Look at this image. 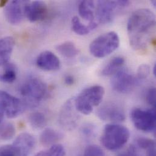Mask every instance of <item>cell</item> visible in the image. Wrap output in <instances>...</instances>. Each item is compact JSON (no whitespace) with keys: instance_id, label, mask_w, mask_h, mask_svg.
Listing matches in <instances>:
<instances>
[{"instance_id":"obj_36","label":"cell","mask_w":156,"mask_h":156,"mask_svg":"<svg viewBox=\"0 0 156 156\" xmlns=\"http://www.w3.org/2000/svg\"><path fill=\"white\" fill-rule=\"evenodd\" d=\"M153 75L156 77V64H155L154 65V67H153Z\"/></svg>"},{"instance_id":"obj_13","label":"cell","mask_w":156,"mask_h":156,"mask_svg":"<svg viewBox=\"0 0 156 156\" xmlns=\"http://www.w3.org/2000/svg\"><path fill=\"white\" fill-rule=\"evenodd\" d=\"M29 1H12L5 6L4 15L7 21L12 25L19 24L23 20L25 7Z\"/></svg>"},{"instance_id":"obj_27","label":"cell","mask_w":156,"mask_h":156,"mask_svg":"<svg viewBox=\"0 0 156 156\" xmlns=\"http://www.w3.org/2000/svg\"><path fill=\"white\" fill-rule=\"evenodd\" d=\"M52 156H65L66 151L64 147L61 144H54L48 150Z\"/></svg>"},{"instance_id":"obj_12","label":"cell","mask_w":156,"mask_h":156,"mask_svg":"<svg viewBox=\"0 0 156 156\" xmlns=\"http://www.w3.org/2000/svg\"><path fill=\"white\" fill-rule=\"evenodd\" d=\"M97 115L100 120L112 123L123 122L126 119L124 109L115 103H107L103 105L98 109Z\"/></svg>"},{"instance_id":"obj_5","label":"cell","mask_w":156,"mask_h":156,"mask_svg":"<svg viewBox=\"0 0 156 156\" xmlns=\"http://www.w3.org/2000/svg\"><path fill=\"white\" fill-rule=\"evenodd\" d=\"M119 45L118 34L111 31L101 34L92 41L89 45V51L96 58H103L114 52Z\"/></svg>"},{"instance_id":"obj_3","label":"cell","mask_w":156,"mask_h":156,"mask_svg":"<svg viewBox=\"0 0 156 156\" xmlns=\"http://www.w3.org/2000/svg\"><path fill=\"white\" fill-rule=\"evenodd\" d=\"M103 87L95 85L83 89L74 98L76 108L78 112L84 115H89L94 108L98 106L104 97Z\"/></svg>"},{"instance_id":"obj_35","label":"cell","mask_w":156,"mask_h":156,"mask_svg":"<svg viewBox=\"0 0 156 156\" xmlns=\"http://www.w3.org/2000/svg\"><path fill=\"white\" fill-rule=\"evenodd\" d=\"M4 115H5V112H4L3 107L1 105V103H0V123L2 121V120L4 119Z\"/></svg>"},{"instance_id":"obj_24","label":"cell","mask_w":156,"mask_h":156,"mask_svg":"<svg viewBox=\"0 0 156 156\" xmlns=\"http://www.w3.org/2000/svg\"><path fill=\"white\" fill-rule=\"evenodd\" d=\"M73 30L78 35H86L90 32V29L87 26L83 24L78 16H74L71 21Z\"/></svg>"},{"instance_id":"obj_21","label":"cell","mask_w":156,"mask_h":156,"mask_svg":"<svg viewBox=\"0 0 156 156\" xmlns=\"http://www.w3.org/2000/svg\"><path fill=\"white\" fill-rule=\"evenodd\" d=\"M57 51L61 55L66 58H75L79 53L78 48L71 41H66L58 45Z\"/></svg>"},{"instance_id":"obj_19","label":"cell","mask_w":156,"mask_h":156,"mask_svg":"<svg viewBox=\"0 0 156 156\" xmlns=\"http://www.w3.org/2000/svg\"><path fill=\"white\" fill-rule=\"evenodd\" d=\"M125 59L122 57H116L111 59L101 71L103 76H112L123 68Z\"/></svg>"},{"instance_id":"obj_25","label":"cell","mask_w":156,"mask_h":156,"mask_svg":"<svg viewBox=\"0 0 156 156\" xmlns=\"http://www.w3.org/2000/svg\"><path fill=\"white\" fill-rule=\"evenodd\" d=\"M84 156H105V152L99 146L91 145L85 148Z\"/></svg>"},{"instance_id":"obj_32","label":"cell","mask_w":156,"mask_h":156,"mask_svg":"<svg viewBox=\"0 0 156 156\" xmlns=\"http://www.w3.org/2000/svg\"><path fill=\"white\" fill-rule=\"evenodd\" d=\"M75 82V79L72 76H67L65 78V83L68 86L73 85Z\"/></svg>"},{"instance_id":"obj_10","label":"cell","mask_w":156,"mask_h":156,"mask_svg":"<svg viewBox=\"0 0 156 156\" xmlns=\"http://www.w3.org/2000/svg\"><path fill=\"white\" fill-rule=\"evenodd\" d=\"M138 81L128 71L122 68L112 76L111 84L115 91L121 94H126L134 89Z\"/></svg>"},{"instance_id":"obj_22","label":"cell","mask_w":156,"mask_h":156,"mask_svg":"<svg viewBox=\"0 0 156 156\" xmlns=\"http://www.w3.org/2000/svg\"><path fill=\"white\" fill-rule=\"evenodd\" d=\"M29 122L34 129H41L47 125L48 119L43 112H34L29 116Z\"/></svg>"},{"instance_id":"obj_2","label":"cell","mask_w":156,"mask_h":156,"mask_svg":"<svg viewBox=\"0 0 156 156\" xmlns=\"http://www.w3.org/2000/svg\"><path fill=\"white\" fill-rule=\"evenodd\" d=\"M129 137L130 132L126 126L116 123H110L105 126L100 141L108 150L116 151L125 146Z\"/></svg>"},{"instance_id":"obj_34","label":"cell","mask_w":156,"mask_h":156,"mask_svg":"<svg viewBox=\"0 0 156 156\" xmlns=\"http://www.w3.org/2000/svg\"><path fill=\"white\" fill-rule=\"evenodd\" d=\"M35 156H52L48 151H42L37 153Z\"/></svg>"},{"instance_id":"obj_7","label":"cell","mask_w":156,"mask_h":156,"mask_svg":"<svg viewBox=\"0 0 156 156\" xmlns=\"http://www.w3.org/2000/svg\"><path fill=\"white\" fill-rule=\"evenodd\" d=\"M131 120L134 126L139 130L145 133H153L156 131L155 108L144 109L134 108L130 113Z\"/></svg>"},{"instance_id":"obj_6","label":"cell","mask_w":156,"mask_h":156,"mask_svg":"<svg viewBox=\"0 0 156 156\" xmlns=\"http://www.w3.org/2000/svg\"><path fill=\"white\" fill-rule=\"evenodd\" d=\"M35 140L27 133L20 134L11 145L0 147V156H29L34 148Z\"/></svg>"},{"instance_id":"obj_28","label":"cell","mask_w":156,"mask_h":156,"mask_svg":"<svg viewBox=\"0 0 156 156\" xmlns=\"http://www.w3.org/2000/svg\"><path fill=\"white\" fill-rule=\"evenodd\" d=\"M137 144L140 148L144 150L153 147H156V143L153 140L145 137L139 138L137 140Z\"/></svg>"},{"instance_id":"obj_33","label":"cell","mask_w":156,"mask_h":156,"mask_svg":"<svg viewBox=\"0 0 156 156\" xmlns=\"http://www.w3.org/2000/svg\"><path fill=\"white\" fill-rule=\"evenodd\" d=\"M146 156H156V147H151L145 150Z\"/></svg>"},{"instance_id":"obj_26","label":"cell","mask_w":156,"mask_h":156,"mask_svg":"<svg viewBox=\"0 0 156 156\" xmlns=\"http://www.w3.org/2000/svg\"><path fill=\"white\" fill-rule=\"evenodd\" d=\"M151 73V69L148 65L142 64L140 65L137 71V77L138 80H144L148 78Z\"/></svg>"},{"instance_id":"obj_8","label":"cell","mask_w":156,"mask_h":156,"mask_svg":"<svg viewBox=\"0 0 156 156\" xmlns=\"http://www.w3.org/2000/svg\"><path fill=\"white\" fill-rule=\"evenodd\" d=\"M130 2L126 0L98 1L95 6V14L98 21L101 24L112 22L115 17L117 9L127 7Z\"/></svg>"},{"instance_id":"obj_23","label":"cell","mask_w":156,"mask_h":156,"mask_svg":"<svg viewBox=\"0 0 156 156\" xmlns=\"http://www.w3.org/2000/svg\"><path fill=\"white\" fill-rule=\"evenodd\" d=\"M15 134V128L10 122H5L0 126V139L2 140H9Z\"/></svg>"},{"instance_id":"obj_1","label":"cell","mask_w":156,"mask_h":156,"mask_svg":"<svg viewBox=\"0 0 156 156\" xmlns=\"http://www.w3.org/2000/svg\"><path fill=\"white\" fill-rule=\"evenodd\" d=\"M156 27V16L149 9H140L130 16L127 24L129 41L136 51L146 49L151 43Z\"/></svg>"},{"instance_id":"obj_14","label":"cell","mask_w":156,"mask_h":156,"mask_svg":"<svg viewBox=\"0 0 156 156\" xmlns=\"http://www.w3.org/2000/svg\"><path fill=\"white\" fill-rule=\"evenodd\" d=\"M25 16L32 23L46 19L48 15V8L46 4L41 1L28 2L25 7Z\"/></svg>"},{"instance_id":"obj_17","label":"cell","mask_w":156,"mask_h":156,"mask_svg":"<svg viewBox=\"0 0 156 156\" xmlns=\"http://www.w3.org/2000/svg\"><path fill=\"white\" fill-rule=\"evenodd\" d=\"M63 137V136L60 132L51 128H47L41 133L40 137V141L43 146H52L56 144Z\"/></svg>"},{"instance_id":"obj_11","label":"cell","mask_w":156,"mask_h":156,"mask_svg":"<svg viewBox=\"0 0 156 156\" xmlns=\"http://www.w3.org/2000/svg\"><path fill=\"white\" fill-rule=\"evenodd\" d=\"M0 103L5 114L10 119L17 117L26 109L22 100L2 90H0Z\"/></svg>"},{"instance_id":"obj_37","label":"cell","mask_w":156,"mask_h":156,"mask_svg":"<svg viewBox=\"0 0 156 156\" xmlns=\"http://www.w3.org/2000/svg\"><path fill=\"white\" fill-rule=\"evenodd\" d=\"M151 3L153 4V6H154V7H156V1L155 0H153V1H151Z\"/></svg>"},{"instance_id":"obj_9","label":"cell","mask_w":156,"mask_h":156,"mask_svg":"<svg viewBox=\"0 0 156 156\" xmlns=\"http://www.w3.org/2000/svg\"><path fill=\"white\" fill-rule=\"evenodd\" d=\"M80 114L76 108L74 98L68 100L59 112L58 122L60 125L66 131L75 129L80 121Z\"/></svg>"},{"instance_id":"obj_15","label":"cell","mask_w":156,"mask_h":156,"mask_svg":"<svg viewBox=\"0 0 156 156\" xmlns=\"http://www.w3.org/2000/svg\"><path fill=\"white\" fill-rule=\"evenodd\" d=\"M36 64L38 68L45 71H55L61 66V62L58 57L51 51H45L38 56Z\"/></svg>"},{"instance_id":"obj_4","label":"cell","mask_w":156,"mask_h":156,"mask_svg":"<svg viewBox=\"0 0 156 156\" xmlns=\"http://www.w3.org/2000/svg\"><path fill=\"white\" fill-rule=\"evenodd\" d=\"M20 94L26 108L35 107L46 97L48 86L40 78H29L21 86Z\"/></svg>"},{"instance_id":"obj_30","label":"cell","mask_w":156,"mask_h":156,"mask_svg":"<svg viewBox=\"0 0 156 156\" xmlns=\"http://www.w3.org/2000/svg\"><path fill=\"white\" fill-rule=\"evenodd\" d=\"M81 133L85 137H90L95 133V128L92 125L86 124L81 128Z\"/></svg>"},{"instance_id":"obj_18","label":"cell","mask_w":156,"mask_h":156,"mask_svg":"<svg viewBox=\"0 0 156 156\" xmlns=\"http://www.w3.org/2000/svg\"><path fill=\"white\" fill-rule=\"evenodd\" d=\"M95 2L94 1H82L78 5V13L80 16L89 23L95 21Z\"/></svg>"},{"instance_id":"obj_31","label":"cell","mask_w":156,"mask_h":156,"mask_svg":"<svg viewBox=\"0 0 156 156\" xmlns=\"http://www.w3.org/2000/svg\"><path fill=\"white\" fill-rule=\"evenodd\" d=\"M117 156H139V154L136 147L131 145Z\"/></svg>"},{"instance_id":"obj_20","label":"cell","mask_w":156,"mask_h":156,"mask_svg":"<svg viewBox=\"0 0 156 156\" xmlns=\"http://www.w3.org/2000/svg\"><path fill=\"white\" fill-rule=\"evenodd\" d=\"M0 71V81L4 83H12L16 78L17 69L12 63H7L3 65Z\"/></svg>"},{"instance_id":"obj_29","label":"cell","mask_w":156,"mask_h":156,"mask_svg":"<svg viewBox=\"0 0 156 156\" xmlns=\"http://www.w3.org/2000/svg\"><path fill=\"white\" fill-rule=\"evenodd\" d=\"M147 101L148 103L155 108L156 106V89L155 87L150 88L147 94Z\"/></svg>"},{"instance_id":"obj_16","label":"cell","mask_w":156,"mask_h":156,"mask_svg":"<svg viewBox=\"0 0 156 156\" xmlns=\"http://www.w3.org/2000/svg\"><path fill=\"white\" fill-rule=\"evenodd\" d=\"M15 46V41L12 37L0 39V66L8 63Z\"/></svg>"}]
</instances>
